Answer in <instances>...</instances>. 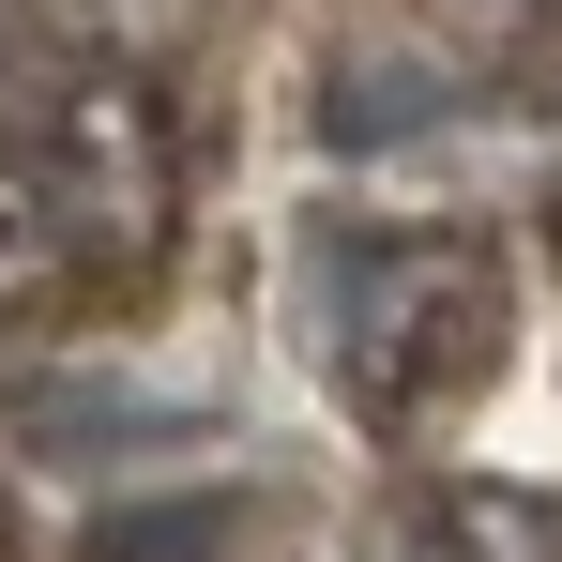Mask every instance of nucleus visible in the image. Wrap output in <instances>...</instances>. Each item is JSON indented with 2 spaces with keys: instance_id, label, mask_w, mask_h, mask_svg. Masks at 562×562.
<instances>
[{
  "instance_id": "obj_1",
  "label": "nucleus",
  "mask_w": 562,
  "mask_h": 562,
  "mask_svg": "<svg viewBox=\"0 0 562 562\" xmlns=\"http://www.w3.org/2000/svg\"><path fill=\"white\" fill-rule=\"evenodd\" d=\"M502 366V259L471 228H380L335 259V395L366 426H426Z\"/></svg>"
},
{
  "instance_id": "obj_2",
  "label": "nucleus",
  "mask_w": 562,
  "mask_h": 562,
  "mask_svg": "<svg viewBox=\"0 0 562 562\" xmlns=\"http://www.w3.org/2000/svg\"><path fill=\"white\" fill-rule=\"evenodd\" d=\"M46 213L106 259H153L168 244V213H183V137H168V92H153V61H77V77H46L31 92V153H15Z\"/></svg>"
},
{
  "instance_id": "obj_3",
  "label": "nucleus",
  "mask_w": 562,
  "mask_h": 562,
  "mask_svg": "<svg viewBox=\"0 0 562 562\" xmlns=\"http://www.w3.org/2000/svg\"><path fill=\"white\" fill-rule=\"evenodd\" d=\"M77 289H92V244L46 213V183H31V168H0V335H46Z\"/></svg>"
},
{
  "instance_id": "obj_4",
  "label": "nucleus",
  "mask_w": 562,
  "mask_h": 562,
  "mask_svg": "<svg viewBox=\"0 0 562 562\" xmlns=\"http://www.w3.org/2000/svg\"><path fill=\"white\" fill-rule=\"evenodd\" d=\"M213 548H228V502H137L92 532V562H213Z\"/></svg>"
},
{
  "instance_id": "obj_5",
  "label": "nucleus",
  "mask_w": 562,
  "mask_h": 562,
  "mask_svg": "<svg viewBox=\"0 0 562 562\" xmlns=\"http://www.w3.org/2000/svg\"><path fill=\"white\" fill-rule=\"evenodd\" d=\"M366 562H471V532H457V502H395L366 532Z\"/></svg>"
},
{
  "instance_id": "obj_6",
  "label": "nucleus",
  "mask_w": 562,
  "mask_h": 562,
  "mask_svg": "<svg viewBox=\"0 0 562 562\" xmlns=\"http://www.w3.org/2000/svg\"><path fill=\"white\" fill-rule=\"evenodd\" d=\"M46 15H61V31H106V15H122V0H46Z\"/></svg>"
}]
</instances>
